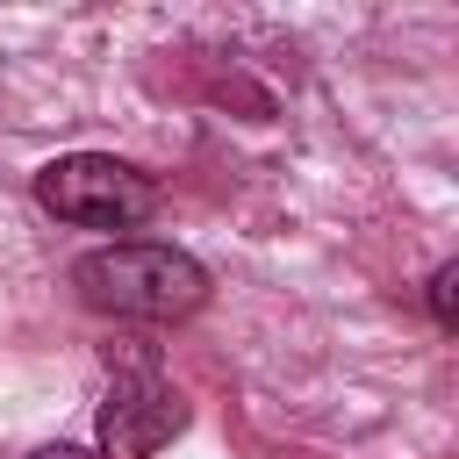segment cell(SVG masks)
<instances>
[{
	"label": "cell",
	"mask_w": 459,
	"mask_h": 459,
	"mask_svg": "<svg viewBox=\"0 0 459 459\" xmlns=\"http://www.w3.org/2000/svg\"><path fill=\"white\" fill-rule=\"evenodd\" d=\"M72 287L86 308L129 323H179L208 301V273L179 244H100L72 265Z\"/></svg>",
	"instance_id": "cell-1"
},
{
	"label": "cell",
	"mask_w": 459,
	"mask_h": 459,
	"mask_svg": "<svg viewBox=\"0 0 459 459\" xmlns=\"http://www.w3.org/2000/svg\"><path fill=\"white\" fill-rule=\"evenodd\" d=\"M36 201L79 230H129L158 208V186L108 151H72V158H50L36 172Z\"/></svg>",
	"instance_id": "cell-2"
},
{
	"label": "cell",
	"mask_w": 459,
	"mask_h": 459,
	"mask_svg": "<svg viewBox=\"0 0 459 459\" xmlns=\"http://www.w3.org/2000/svg\"><path fill=\"white\" fill-rule=\"evenodd\" d=\"M179 423H186V409L151 366L115 373V387L100 402V452L108 459H151L165 437H179Z\"/></svg>",
	"instance_id": "cell-3"
},
{
	"label": "cell",
	"mask_w": 459,
	"mask_h": 459,
	"mask_svg": "<svg viewBox=\"0 0 459 459\" xmlns=\"http://www.w3.org/2000/svg\"><path fill=\"white\" fill-rule=\"evenodd\" d=\"M430 316H437V330L459 323V265H437L430 273Z\"/></svg>",
	"instance_id": "cell-4"
},
{
	"label": "cell",
	"mask_w": 459,
	"mask_h": 459,
	"mask_svg": "<svg viewBox=\"0 0 459 459\" xmlns=\"http://www.w3.org/2000/svg\"><path fill=\"white\" fill-rule=\"evenodd\" d=\"M22 459H93L86 445H36V452H22Z\"/></svg>",
	"instance_id": "cell-5"
}]
</instances>
